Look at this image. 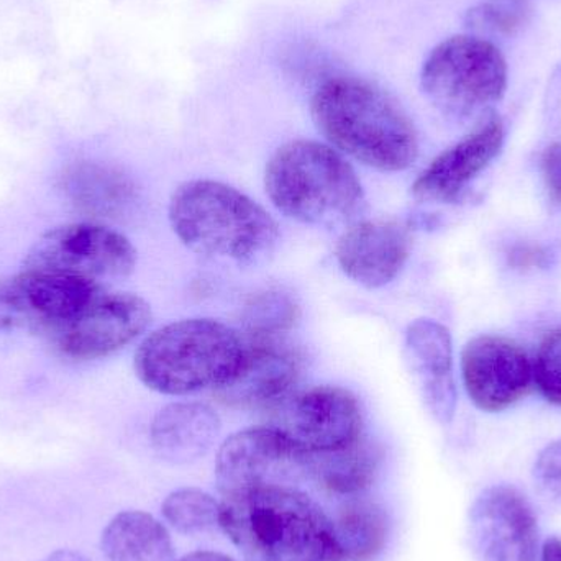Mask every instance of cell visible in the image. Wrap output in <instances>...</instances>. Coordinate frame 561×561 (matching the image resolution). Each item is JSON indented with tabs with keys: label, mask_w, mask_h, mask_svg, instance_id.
<instances>
[{
	"label": "cell",
	"mask_w": 561,
	"mask_h": 561,
	"mask_svg": "<svg viewBox=\"0 0 561 561\" xmlns=\"http://www.w3.org/2000/svg\"><path fill=\"white\" fill-rule=\"evenodd\" d=\"M101 550L107 561H170L173 542L151 514L124 511L105 526Z\"/></svg>",
	"instance_id": "ffe728a7"
},
{
	"label": "cell",
	"mask_w": 561,
	"mask_h": 561,
	"mask_svg": "<svg viewBox=\"0 0 561 561\" xmlns=\"http://www.w3.org/2000/svg\"><path fill=\"white\" fill-rule=\"evenodd\" d=\"M412 252V232L396 220H365L345 230L335 247L342 272L355 283L376 289L401 273Z\"/></svg>",
	"instance_id": "2e32d148"
},
{
	"label": "cell",
	"mask_w": 561,
	"mask_h": 561,
	"mask_svg": "<svg viewBox=\"0 0 561 561\" xmlns=\"http://www.w3.org/2000/svg\"><path fill=\"white\" fill-rule=\"evenodd\" d=\"M312 455L276 427H253L227 438L217 454L220 493L293 486L310 478Z\"/></svg>",
	"instance_id": "9c48e42d"
},
{
	"label": "cell",
	"mask_w": 561,
	"mask_h": 561,
	"mask_svg": "<svg viewBox=\"0 0 561 561\" xmlns=\"http://www.w3.org/2000/svg\"><path fill=\"white\" fill-rule=\"evenodd\" d=\"M300 307L290 294L270 289L256 294L247 302L242 313L247 335L268 339L280 336L296 327Z\"/></svg>",
	"instance_id": "603a6c76"
},
{
	"label": "cell",
	"mask_w": 561,
	"mask_h": 561,
	"mask_svg": "<svg viewBox=\"0 0 561 561\" xmlns=\"http://www.w3.org/2000/svg\"><path fill=\"white\" fill-rule=\"evenodd\" d=\"M170 222L187 249L239 265L266 259L279 239L278 224L260 204L210 180L187 181L174 191Z\"/></svg>",
	"instance_id": "3957f363"
},
{
	"label": "cell",
	"mask_w": 561,
	"mask_h": 561,
	"mask_svg": "<svg viewBox=\"0 0 561 561\" xmlns=\"http://www.w3.org/2000/svg\"><path fill=\"white\" fill-rule=\"evenodd\" d=\"M247 340L219 320L186 319L161 327L135 352L138 379L151 391L184 396L232 381Z\"/></svg>",
	"instance_id": "277c9868"
},
{
	"label": "cell",
	"mask_w": 561,
	"mask_h": 561,
	"mask_svg": "<svg viewBox=\"0 0 561 561\" xmlns=\"http://www.w3.org/2000/svg\"><path fill=\"white\" fill-rule=\"evenodd\" d=\"M245 340V358L239 373L217 396L233 408H275L299 381L302 355L283 336H247Z\"/></svg>",
	"instance_id": "5bb4252c"
},
{
	"label": "cell",
	"mask_w": 561,
	"mask_h": 561,
	"mask_svg": "<svg viewBox=\"0 0 561 561\" xmlns=\"http://www.w3.org/2000/svg\"><path fill=\"white\" fill-rule=\"evenodd\" d=\"M313 124L330 145L379 171H402L419 153L408 112L385 89L356 76H335L310 101Z\"/></svg>",
	"instance_id": "6da1fadb"
},
{
	"label": "cell",
	"mask_w": 561,
	"mask_h": 561,
	"mask_svg": "<svg viewBox=\"0 0 561 561\" xmlns=\"http://www.w3.org/2000/svg\"><path fill=\"white\" fill-rule=\"evenodd\" d=\"M333 527L342 561L375 560L388 542V514L378 503L363 497L343 504Z\"/></svg>",
	"instance_id": "7402d4cb"
},
{
	"label": "cell",
	"mask_w": 561,
	"mask_h": 561,
	"mask_svg": "<svg viewBox=\"0 0 561 561\" xmlns=\"http://www.w3.org/2000/svg\"><path fill=\"white\" fill-rule=\"evenodd\" d=\"M379 461V448L362 437L342 450L312 455L310 478L329 493L353 496L371 486L378 474Z\"/></svg>",
	"instance_id": "44dd1931"
},
{
	"label": "cell",
	"mask_w": 561,
	"mask_h": 561,
	"mask_svg": "<svg viewBox=\"0 0 561 561\" xmlns=\"http://www.w3.org/2000/svg\"><path fill=\"white\" fill-rule=\"evenodd\" d=\"M164 520L184 536L210 533L220 527V504L206 491L183 488L173 491L161 506Z\"/></svg>",
	"instance_id": "cb8c5ba5"
},
{
	"label": "cell",
	"mask_w": 561,
	"mask_h": 561,
	"mask_svg": "<svg viewBox=\"0 0 561 561\" xmlns=\"http://www.w3.org/2000/svg\"><path fill=\"white\" fill-rule=\"evenodd\" d=\"M534 478L543 496L561 504V438L540 451Z\"/></svg>",
	"instance_id": "4316f807"
},
{
	"label": "cell",
	"mask_w": 561,
	"mask_h": 561,
	"mask_svg": "<svg viewBox=\"0 0 561 561\" xmlns=\"http://www.w3.org/2000/svg\"><path fill=\"white\" fill-rule=\"evenodd\" d=\"M461 375L477 408L500 412L516 404L530 391L534 365L513 340L481 335L465 346Z\"/></svg>",
	"instance_id": "7c38bea8"
},
{
	"label": "cell",
	"mask_w": 561,
	"mask_h": 561,
	"mask_svg": "<svg viewBox=\"0 0 561 561\" xmlns=\"http://www.w3.org/2000/svg\"><path fill=\"white\" fill-rule=\"evenodd\" d=\"M180 561H236L219 552H194L183 557Z\"/></svg>",
	"instance_id": "4dcf8cb0"
},
{
	"label": "cell",
	"mask_w": 561,
	"mask_h": 561,
	"mask_svg": "<svg viewBox=\"0 0 561 561\" xmlns=\"http://www.w3.org/2000/svg\"><path fill=\"white\" fill-rule=\"evenodd\" d=\"M219 432L220 421L213 409L197 402H180L158 412L150 438L163 460L184 465L204 457Z\"/></svg>",
	"instance_id": "ac0fdd59"
},
{
	"label": "cell",
	"mask_w": 561,
	"mask_h": 561,
	"mask_svg": "<svg viewBox=\"0 0 561 561\" xmlns=\"http://www.w3.org/2000/svg\"><path fill=\"white\" fill-rule=\"evenodd\" d=\"M421 85L428 101L445 115L471 117L503 98L507 88L506 59L488 39L450 36L425 58Z\"/></svg>",
	"instance_id": "8992f818"
},
{
	"label": "cell",
	"mask_w": 561,
	"mask_h": 561,
	"mask_svg": "<svg viewBox=\"0 0 561 561\" xmlns=\"http://www.w3.org/2000/svg\"><path fill=\"white\" fill-rule=\"evenodd\" d=\"M523 3L516 0L510 2H488L470 12V23L474 26H484V28L500 30V32H513L523 22Z\"/></svg>",
	"instance_id": "484cf974"
},
{
	"label": "cell",
	"mask_w": 561,
	"mask_h": 561,
	"mask_svg": "<svg viewBox=\"0 0 561 561\" xmlns=\"http://www.w3.org/2000/svg\"><path fill=\"white\" fill-rule=\"evenodd\" d=\"M503 144V121L494 112H488L474 130L422 171L412 186V194L422 203H455L500 154Z\"/></svg>",
	"instance_id": "9a60e30c"
},
{
	"label": "cell",
	"mask_w": 561,
	"mask_h": 561,
	"mask_svg": "<svg viewBox=\"0 0 561 561\" xmlns=\"http://www.w3.org/2000/svg\"><path fill=\"white\" fill-rule=\"evenodd\" d=\"M265 187L279 213L309 226L348 222L365 203L352 164L329 145L313 140L279 147L266 164Z\"/></svg>",
	"instance_id": "5b68a950"
},
{
	"label": "cell",
	"mask_w": 561,
	"mask_h": 561,
	"mask_svg": "<svg viewBox=\"0 0 561 561\" xmlns=\"http://www.w3.org/2000/svg\"><path fill=\"white\" fill-rule=\"evenodd\" d=\"M219 524L249 561H342L333 520L297 488L224 496Z\"/></svg>",
	"instance_id": "7a4b0ae2"
},
{
	"label": "cell",
	"mask_w": 561,
	"mask_h": 561,
	"mask_svg": "<svg viewBox=\"0 0 561 561\" xmlns=\"http://www.w3.org/2000/svg\"><path fill=\"white\" fill-rule=\"evenodd\" d=\"M275 408L273 427L309 454L342 450L362 438L363 415L358 401L339 386H316L289 394Z\"/></svg>",
	"instance_id": "8fae6325"
},
{
	"label": "cell",
	"mask_w": 561,
	"mask_h": 561,
	"mask_svg": "<svg viewBox=\"0 0 561 561\" xmlns=\"http://www.w3.org/2000/svg\"><path fill=\"white\" fill-rule=\"evenodd\" d=\"M471 540L483 561H537L536 514L529 501L511 486H491L474 501Z\"/></svg>",
	"instance_id": "4fadbf2b"
},
{
	"label": "cell",
	"mask_w": 561,
	"mask_h": 561,
	"mask_svg": "<svg viewBox=\"0 0 561 561\" xmlns=\"http://www.w3.org/2000/svg\"><path fill=\"white\" fill-rule=\"evenodd\" d=\"M511 256L516 266H539L542 265V260L547 259V253L537 247H519Z\"/></svg>",
	"instance_id": "f1b7e54d"
},
{
	"label": "cell",
	"mask_w": 561,
	"mask_h": 561,
	"mask_svg": "<svg viewBox=\"0 0 561 561\" xmlns=\"http://www.w3.org/2000/svg\"><path fill=\"white\" fill-rule=\"evenodd\" d=\"M45 561H91L82 553L75 552V550H58L51 553Z\"/></svg>",
	"instance_id": "1f68e13d"
},
{
	"label": "cell",
	"mask_w": 561,
	"mask_h": 561,
	"mask_svg": "<svg viewBox=\"0 0 561 561\" xmlns=\"http://www.w3.org/2000/svg\"><path fill=\"white\" fill-rule=\"evenodd\" d=\"M540 561H561V540L549 539L543 546Z\"/></svg>",
	"instance_id": "f546056e"
},
{
	"label": "cell",
	"mask_w": 561,
	"mask_h": 561,
	"mask_svg": "<svg viewBox=\"0 0 561 561\" xmlns=\"http://www.w3.org/2000/svg\"><path fill=\"white\" fill-rule=\"evenodd\" d=\"M104 287L28 270L0 276V333L25 332L46 339Z\"/></svg>",
	"instance_id": "30bf717a"
},
{
	"label": "cell",
	"mask_w": 561,
	"mask_h": 561,
	"mask_svg": "<svg viewBox=\"0 0 561 561\" xmlns=\"http://www.w3.org/2000/svg\"><path fill=\"white\" fill-rule=\"evenodd\" d=\"M542 173L553 199L561 204V141L550 145L543 153Z\"/></svg>",
	"instance_id": "83f0119b"
},
{
	"label": "cell",
	"mask_w": 561,
	"mask_h": 561,
	"mask_svg": "<svg viewBox=\"0 0 561 561\" xmlns=\"http://www.w3.org/2000/svg\"><path fill=\"white\" fill-rule=\"evenodd\" d=\"M137 266L127 237L95 222L66 224L43 233L23 259L22 270L104 284L125 279Z\"/></svg>",
	"instance_id": "52a82bcc"
},
{
	"label": "cell",
	"mask_w": 561,
	"mask_h": 561,
	"mask_svg": "<svg viewBox=\"0 0 561 561\" xmlns=\"http://www.w3.org/2000/svg\"><path fill=\"white\" fill-rule=\"evenodd\" d=\"M534 379L547 401L561 405V325L550 332L540 345Z\"/></svg>",
	"instance_id": "d4e9b609"
},
{
	"label": "cell",
	"mask_w": 561,
	"mask_h": 561,
	"mask_svg": "<svg viewBox=\"0 0 561 561\" xmlns=\"http://www.w3.org/2000/svg\"><path fill=\"white\" fill-rule=\"evenodd\" d=\"M62 193L89 217H117L135 201V186L124 173L107 164H72L61 176Z\"/></svg>",
	"instance_id": "d6986e66"
},
{
	"label": "cell",
	"mask_w": 561,
	"mask_h": 561,
	"mask_svg": "<svg viewBox=\"0 0 561 561\" xmlns=\"http://www.w3.org/2000/svg\"><path fill=\"white\" fill-rule=\"evenodd\" d=\"M150 322L144 297L104 287L45 340L65 362H94L134 342Z\"/></svg>",
	"instance_id": "ba28073f"
},
{
	"label": "cell",
	"mask_w": 561,
	"mask_h": 561,
	"mask_svg": "<svg viewBox=\"0 0 561 561\" xmlns=\"http://www.w3.org/2000/svg\"><path fill=\"white\" fill-rule=\"evenodd\" d=\"M405 358L428 412L442 424H448L457 409V388L454 346L447 327L431 319L412 322L405 332Z\"/></svg>",
	"instance_id": "e0dca14e"
}]
</instances>
